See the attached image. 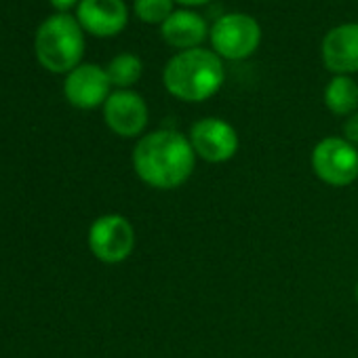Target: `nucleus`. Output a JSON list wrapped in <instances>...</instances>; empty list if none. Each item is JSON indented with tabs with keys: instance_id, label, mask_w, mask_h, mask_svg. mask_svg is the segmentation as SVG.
Wrapping results in <instances>:
<instances>
[{
	"instance_id": "obj_1",
	"label": "nucleus",
	"mask_w": 358,
	"mask_h": 358,
	"mask_svg": "<svg viewBox=\"0 0 358 358\" xmlns=\"http://www.w3.org/2000/svg\"><path fill=\"white\" fill-rule=\"evenodd\" d=\"M196 166V154L188 135L175 129H158L139 137L133 148V169L154 190L184 186Z\"/></svg>"
},
{
	"instance_id": "obj_2",
	"label": "nucleus",
	"mask_w": 358,
	"mask_h": 358,
	"mask_svg": "<svg viewBox=\"0 0 358 358\" xmlns=\"http://www.w3.org/2000/svg\"><path fill=\"white\" fill-rule=\"evenodd\" d=\"M224 59L213 49L205 47L175 53L162 70V85L166 93L186 103L211 99L224 87Z\"/></svg>"
},
{
	"instance_id": "obj_3",
	"label": "nucleus",
	"mask_w": 358,
	"mask_h": 358,
	"mask_svg": "<svg viewBox=\"0 0 358 358\" xmlns=\"http://www.w3.org/2000/svg\"><path fill=\"white\" fill-rule=\"evenodd\" d=\"M36 57L49 72H72L85 55V30L68 13H55L45 20L36 32Z\"/></svg>"
},
{
	"instance_id": "obj_4",
	"label": "nucleus",
	"mask_w": 358,
	"mask_h": 358,
	"mask_svg": "<svg viewBox=\"0 0 358 358\" xmlns=\"http://www.w3.org/2000/svg\"><path fill=\"white\" fill-rule=\"evenodd\" d=\"M209 43L224 62H243L259 49L262 26L247 13H224L211 24Z\"/></svg>"
},
{
	"instance_id": "obj_5",
	"label": "nucleus",
	"mask_w": 358,
	"mask_h": 358,
	"mask_svg": "<svg viewBox=\"0 0 358 358\" xmlns=\"http://www.w3.org/2000/svg\"><path fill=\"white\" fill-rule=\"evenodd\" d=\"M312 171L322 184L345 188L358 179V148L343 137L320 139L310 156Z\"/></svg>"
},
{
	"instance_id": "obj_6",
	"label": "nucleus",
	"mask_w": 358,
	"mask_h": 358,
	"mask_svg": "<svg viewBox=\"0 0 358 358\" xmlns=\"http://www.w3.org/2000/svg\"><path fill=\"white\" fill-rule=\"evenodd\" d=\"M89 249L103 264H120L135 249V228L118 213L97 217L89 228Z\"/></svg>"
},
{
	"instance_id": "obj_7",
	"label": "nucleus",
	"mask_w": 358,
	"mask_h": 358,
	"mask_svg": "<svg viewBox=\"0 0 358 358\" xmlns=\"http://www.w3.org/2000/svg\"><path fill=\"white\" fill-rule=\"evenodd\" d=\"M188 139L192 143L196 158H203L205 162L211 164H222L232 160L241 148L236 129L228 120L217 116H207L196 120L190 127Z\"/></svg>"
},
{
	"instance_id": "obj_8",
	"label": "nucleus",
	"mask_w": 358,
	"mask_h": 358,
	"mask_svg": "<svg viewBox=\"0 0 358 358\" xmlns=\"http://www.w3.org/2000/svg\"><path fill=\"white\" fill-rule=\"evenodd\" d=\"M103 120L112 133L120 137H137L150 120L148 103L131 89H116L103 103Z\"/></svg>"
},
{
	"instance_id": "obj_9",
	"label": "nucleus",
	"mask_w": 358,
	"mask_h": 358,
	"mask_svg": "<svg viewBox=\"0 0 358 358\" xmlns=\"http://www.w3.org/2000/svg\"><path fill=\"white\" fill-rule=\"evenodd\" d=\"M112 83L108 78L106 68L95 64H80L72 72H68L64 83L66 99L80 110H93L103 106L112 95Z\"/></svg>"
},
{
	"instance_id": "obj_10",
	"label": "nucleus",
	"mask_w": 358,
	"mask_h": 358,
	"mask_svg": "<svg viewBox=\"0 0 358 358\" xmlns=\"http://www.w3.org/2000/svg\"><path fill=\"white\" fill-rule=\"evenodd\" d=\"M324 68L333 76L358 74V22H345L331 28L320 45Z\"/></svg>"
},
{
	"instance_id": "obj_11",
	"label": "nucleus",
	"mask_w": 358,
	"mask_h": 358,
	"mask_svg": "<svg viewBox=\"0 0 358 358\" xmlns=\"http://www.w3.org/2000/svg\"><path fill=\"white\" fill-rule=\"evenodd\" d=\"M76 20L85 32L108 38L127 28L129 9L124 0H80Z\"/></svg>"
},
{
	"instance_id": "obj_12",
	"label": "nucleus",
	"mask_w": 358,
	"mask_h": 358,
	"mask_svg": "<svg viewBox=\"0 0 358 358\" xmlns=\"http://www.w3.org/2000/svg\"><path fill=\"white\" fill-rule=\"evenodd\" d=\"M211 26L209 22L192 11V9H175L171 17L160 26V36L162 41L179 51H190V49H201L205 41H209Z\"/></svg>"
},
{
	"instance_id": "obj_13",
	"label": "nucleus",
	"mask_w": 358,
	"mask_h": 358,
	"mask_svg": "<svg viewBox=\"0 0 358 358\" xmlns=\"http://www.w3.org/2000/svg\"><path fill=\"white\" fill-rule=\"evenodd\" d=\"M324 106L335 116H350L358 112V85L352 76H333L324 87Z\"/></svg>"
},
{
	"instance_id": "obj_14",
	"label": "nucleus",
	"mask_w": 358,
	"mask_h": 358,
	"mask_svg": "<svg viewBox=\"0 0 358 358\" xmlns=\"http://www.w3.org/2000/svg\"><path fill=\"white\" fill-rule=\"evenodd\" d=\"M106 72H108V78H110L112 87H116V89H131L141 78L143 64L133 53H120V55H116L108 64Z\"/></svg>"
},
{
	"instance_id": "obj_15",
	"label": "nucleus",
	"mask_w": 358,
	"mask_h": 358,
	"mask_svg": "<svg viewBox=\"0 0 358 358\" xmlns=\"http://www.w3.org/2000/svg\"><path fill=\"white\" fill-rule=\"evenodd\" d=\"M175 11V0H133V13L150 26H162Z\"/></svg>"
},
{
	"instance_id": "obj_16",
	"label": "nucleus",
	"mask_w": 358,
	"mask_h": 358,
	"mask_svg": "<svg viewBox=\"0 0 358 358\" xmlns=\"http://www.w3.org/2000/svg\"><path fill=\"white\" fill-rule=\"evenodd\" d=\"M343 139L358 145V112L350 114L343 122Z\"/></svg>"
},
{
	"instance_id": "obj_17",
	"label": "nucleus",
	"mask_w": 358,
	"mask_h": 358,
	"mask_svg": "<svg viewBox=\"0 0 358 358\" xmlns=\"http://www.w3.org/2000/svg\"><path fill=\"white\" fill-rule=\"evenodd\" d=\"M49 3L59 11V13H66L68 9H72V7H76L80 0H49Z\"/></svg>"
},
{
	"instance_id": "obj_18",
	"label": "nucleus",
	"mask_w": 358,
	"mask_h": 358,
	"mask_svg": "<svg viewBox=\"0 0 358 358\" xmlns=\"http://www.w3.org/2000/svg\"><path fill=\"white\" fill-rule=\"evenodd\" d=\"M177 5H182L184 9H196V7H205L211 0H175Z\"/></svg>"
},
{
	"instance_id": "obj_19",
	"label": "nucleus",
	"mask_w": 358,
	"mask_h": 358,
	"mask_svg": "<svg viewBox=\"0 0 358 358\" xmlns=\"http://www.w3.org/2000/svg\"><path fill=\"white\" fill-rule=\"evenodd\" d=\"M354 295H356V301H358V282H356V289H354Z\"/></svg>"
}]
</instances>
